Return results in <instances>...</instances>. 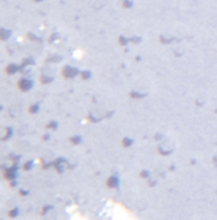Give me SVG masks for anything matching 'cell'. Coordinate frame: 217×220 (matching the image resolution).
<instances>
[{
  "label": "cell",
  "mask_w": 217,
  "mask_h": 220,
  "mask_svg": "<svg viewBox=\"0 0 217 220\" xmlns=\"http://www.w3.org/2000/svg\"><path fill=\"white\" fill-rule=\"evenodd\" d=\"M116 185H118V179H116L115 176H112V178H110L107 180V187L108 188H115Z\"/></svg>",
  "instance_id": "6da1fadb"
},
{
  "label": "cell",
  "mask_w": 217,
  "mask_h": 220,
  "mask_svg": "<svg viewBox=\"0 0 217 220\" xmlns=\"http://www.w3.org/2000/svg\"><path fill=\"white\" fill-rule=\"evenodd\" d=\"M17 214H18V210H17V209H16V210H11V211H9V216H11V218L17 216Z\"/></svg>",
  "instance_id": "7a4b0ae2"
}]
</instances>
